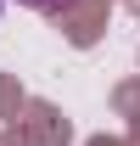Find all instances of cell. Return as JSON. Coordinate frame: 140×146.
Segmentation results:
<instances>
[{"label": "cell", "mask_w": 140, "mask_h": 146, "mask_svg": "<svg viewBox=\"0 0 140 146\" xmlns=\"http://www.w3.org/2000/svg\"><path fill=\"white\" fill-rule=\"evenodd\" d=\"M17 6H28V11H62L67 0H17Z\"/></svg>", "instance_id": "cell-1"}, {"label": "cell", "mask_w": 140, "mask_h": 146, "mask_svg": "<svg viewBox=\"0 0 140 146\" xmlns=\"http://www.w3.org/2000/svg\"><path fill=\"white\" fill-rule=\"evenodd\" d=\"M0 6H6V0H0Z\"/></svg>", "instance_id": "cell-2"}]
</instances>
